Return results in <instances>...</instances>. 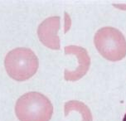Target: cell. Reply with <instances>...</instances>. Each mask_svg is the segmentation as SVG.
Segmentation results:
<instances>
[{"label": "cell", "instance_id": "cell-4", "mask_svg": "<svg viewBox=\"0 0 126 121\" xmlns=\"http://www.w3.org/2000/svg\"><path fill=\"white\" fill-rule=\"evenodd\" d=\"M60 17H51L44 20L37 28V35L43 45L52 50L60 49L57 32L60 29Z\"/></svg>", "mask_w": 126, "mask_h": 121}, {"label": "cell", "instance_id": "cell-7", "mask_svg": "<svg viewBox=\"0 0 126 121\" xmlns=\"http://www.w3.org/2000/svg\"><path fill=\"white\" fill-rule=\"evenodd\" d=\"M115 7H117V8H121V9L123 10V8L125 10H126V4H124V5H120V4H119V5H114Z\"/></svg>", "mask_w": 126, "mask_h": 121}, {"label": "cell", "instance_id": "cell-2", "mask_svg": "<svg viewBox=\"0 0 126 121\" xmlns=\"http://www.w3.org/2000/svg\"><path fill=\"white\" fill-rule=\"evenodd\" d=\"M8 76L17 81L30 79L37 71L38 58L31 49L18 47L10 51L4 60Z\"/></svg>", "mask_w": 126, "mask_h": 121}, {"label": "cell", "instance_id": "cell-1", "mask_svg": "<svg viewBox=\"0 0 126 121\" xmlns=\"http://www.w3.org/2000/svg\"><path fill=\"white\" fill-rule=\"evenodd\" d=\"M15 114L20 121H50L53 106L46 95L32 91L17 100Z\"/></svg>", "mask_w": 126, "mask_h": 121}, {"label": "cell", "instance_id": "cell-8", "mask_svg": "<svg viewBox=\"0 0 126 121\" xmlns=\"http://www.w3.org/2000/svg\"><path fill=\"white\" fill-rule=\"evenodd\" d=\"M123 121H126V113H125V116H124Z\"/></svg>", "mask_w": 126, "mask_h": 121}, {"label": "cell", "instance_id": "cell-3", "mask_svg": "<svg viewBox=\"0 0 126 121\" xmlns=\"http://www.w3.org/2000/svg\"><path fill=\"white\" fill-rule=\"evenodd\" d=\"M94 43L100 54L110 61H118L126 56V39L123 33L112 27H105L96 32Z\"/></svg>", "mask_w": 126, "mask_h": 121}, {"label": "cell", "instance_id": "cell-5", "mask_svg": "<svg viewBox=\"0 0 126 121\" xmlns=\"http://www.w3.org/2000/svg\"><path fill=\"white\" fill-rule=\"evenodd\" d=\"M65 52L66 54L75 55L79 61V66L75 71H65V79L66 80H71V81H76V80H80L88 71L90 65H91V58L89 57L88 52L85 48L77 46H66Z\"/></svg>", "mask_w": 126, "mask_h": 121}, {"label": "cell", "instance_id": "cell-6", "mask_svg": "<svg viewBox=\"0 0 126 121\" xmlns=\"http://www.w3.org/2000/svg\"><path fill=\"white\" fill-rule=\"evenodd\" d=\"M75 109L78 113L81 115V121H92V115L90 109L85 104L80 101H69L65 105V114L68 115L69 111H72Z\"/></svg>", "mask_w": 126, "mask_h": 121}]
</instances>
